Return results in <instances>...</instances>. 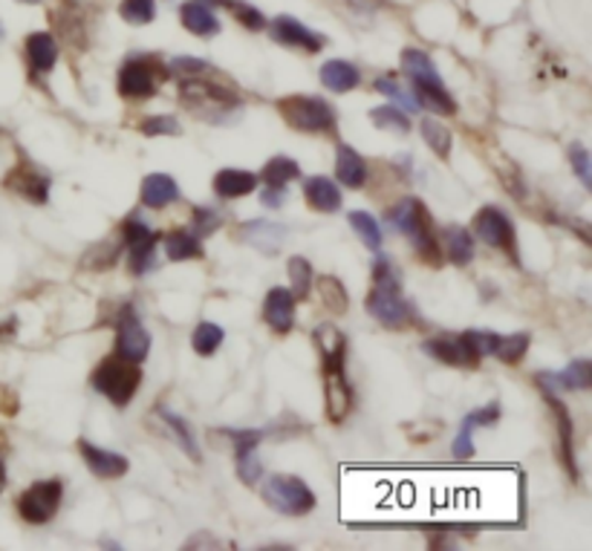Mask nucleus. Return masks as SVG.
<instances>
[{
	"label": "nucleus",
	"instance_id": "nucleus-1",
	"mask_svg": "<svg viewBox=\"0 0 592 551\" xmlns=\"http://www.w3.org/2000/svg\"><path fill=\"white\" fill-rule=\"evenodd\" d=\"M368 312L373 315L379 324L390 329H399L411 324L413 309L405 298H402V289H399V275L397 268L390 266V261L384 254L376 257L373 266V289L368 295Z\"/></svg>",
	"mask_w": 592,
	"mask_h": 551
},
{
	"label": "nucleus",
	"instance_id": "nucleus-2",
	"mask_svg": "<svg viewBox=\"0 0 592 551\" xmlns=\"http://www.w3.org/2000/svg\"><path fill=\"white\" fill-rule=\"evenodd\" d=\"M390 223L397 225L399 232L411 240L413 252L420 254L422 261L425 263L440 261V246H436L434 229H431V223H427L425 205H422L420 200L408 197V200L399 202L397 209L390 211Z\"/></svg>",
	"mask_w": 592,
	"mask_h": 551
},
{
	"label": "nucleus",
	"instance_id": "nucleus-3",
	"mask_svg": "<svg viewBox=\"0 0 592 551\" xmlns=\"http://www.w3.org/2000/svg\"><path fill=\"white\" fill-rule=\"evenodd\" d=\"M139 384H142L139 364H134V361L119 356L107 358L105 364H98V370L93 373V388L105 395V399H110L116 407L130 404V399L136 395Z\"/></svg>",
	"mask_w": 592,
	"mask_h": 551
},
{
	"label": "nucleus",
	"instance_id": "nucleus-4",
	"mask_svg": "<svg viewBox=\"0 0 592 551\" xmlns=\"http://www.w3.org/2000/svg\"><path fill=\"white\" fill-rule=\"evenodd\" d=\"M281 116L286 125L304 134H327L336 125V110H332L324 98L315 96H289L278 102Z\"/></svg>",
	"mask_w": 592,
	"mask_h": 551
},
{
	"label": "nucleus",
	"instance_id": "nucleus-5",
	"mask_svg": "<svg viewBox=\"0 0 592 551\" xmlns=\"http://www.w3.org/2000/svg\"><path fill=\"white\" fill-rule=\"evenodd\" d=\"M263 499H266L275 511L289 517H304L315 508L313 488H309L304 479L286 477V474L266 479V485H263Z\"/></svg>",
	"mask_w": 592,
	"mask_h": 551
},
{
	"label": "nucleus",
	"instance_id": "nucleus-6",
	"mask_svg": "<svg viewBox=\"0 0 592 551\" xmlns=\"http://www.w3.org/2000/svg\"><path fill=\"white\" fill-rule=\"evenodd\" d=\"M61 497H64V485L59 479H41L18 497V515L32 526H44L59 511Z\"/></svg>",
	"mask_w": 592,
	"mask_h": 551
},
{
	"label": "nucleus",
	"instance_id": "nucleus-7",
	"mask_svg": "<svg viewBox=\"0 0 592 551\" xmlns=\"http://www.w3.org/2000/svg\"><path fill=\"white\" fill-rule=\"evenodd\" d=\"M168 73L154 59H130L119 70V96L125 98H150L162 87Z\"/></svg>",
	"mask_w": 592,
	"mask_h": 551
},
{
	"label": "nucleus",
	"instance_id": "nucleus-8",
	"mask_svg": "<svg viewBox=\"0 0 592 551\" xmlns=\"http://www.w3.org/2000/svg\"><path fill=\"white\" fill-rule=\"evenodd\" d=\"M182 102L186 107H191L200 116H209V119H220L225 116V110L237 107V96L232 89H223L211 82H182Z\"/></svg>",
	"mask_w": 592,
	"mask_h": 551
},
{
	"label": "nucleus",
	"instance_id": "nucleus-9",
	"mask_svg": "<svg viewBox=\"0 0 592 551\" xmlns=\"http://www.w3.org/2000/svg\"><path fill=\"white\" fill-rule=\"evenodd\" d=\"M150 350L148 329L142 327V320L136 315L134 306H125L116 320V356L128 358L134 364H142Z\"/></svg>",
	"mask_w": 592,
	"mask_h": 551
},
{
	"label": "nucleus",
	"instance_id": "nucleus-10",
	"mask_svg": "<svg viewBox=\"0 0 592 551\" xmlns=\"http://www.w3.org/2000/svg\"><path fill=\"white\" fill-rule=\"evenodd\" d=\"M125 246H128V263L134 275H145L154 266L157 257V234L139 220H130L125 225Z\"/></svg>",
	"mask_w": 592,
	"mask_h": 551
},
{
	"label": "nucleus",
	"instance_id": "nucleus-11",
	"mask_svg": "<svg viewBox=\"0 0 592 551\" xmlns=\"http://www.w3.org/2000/svg\"><path fill=\"white\" fill-rule=\"evenodd\" d=\"M472 343L480 356H497L506 364H518L529 350V336L515 332V336H495V332H468Z\"/></svg>",
	"mask_w": 592,
	"mask_h": 551
},
{
	"label": "nucleus",
	"instance_id": "nucleus-12",
	"mask_svg": "<svg viewBox=\"0 0 592 551\" xmlns=\"http://www.w3.org/2000/svg\"><path fill=\"white\" fill-rule=\"evenodd\" d=\"M422 350L451 367H477L483 358L472 343V338H468V332L459 338H431V341L422 343Z\"/></svg>",
	"mask_w": 592,
	"mask_h": 551
},
{
	"label": "nucleus",
	"instance_id": "nucleus-13",
	"mask_svg": "<svg viewBox=\"0 0 592 551\" xmlns=\"http://www.w3.org/2000/svg\"><path fill=\"white\" fill-rule=\"evenodd\" d=\"M272 41H278L284 46H293V50H304V53H321L324 38L318 32H313L309 27L298 21V18L281 15L269 23Z\"/></svg>",
	"mask_w": 592,
	"mask_h": 551
},
{
	"label": "nucleus",
	"instance_id": "nucleus-14",
	"mask_svg": "<svg viewBox=\"0 0 592 551\" xmlns=\"http://www.w3.org/2000/svg\"><path fill=\"white\" fill-rule=\"evenodd\" d=\"M474 232L477 237L491 248H503V252L515 254V225L509 223V216L497 209H483L474 220Z\"/></svg>",
	"mask_w": 592,
	"mask_h": 551
},
{
	"label": "nucleus",
	"instance_id": "nucleus-15",
	"mask_svg": "<svg viewBox=\"0 0 592 551\" xmlns=\"http://www.w3.org/2000/svg\"><path fill=\"white\" fill-rule=\"evenodd\" d=\"M234 439V456H237V477L246 485H257L263 474V465L257 459V445H261V431H229Z\"/></svg>",
	"mask_w": 592,
	"mask_h": 551
},
{
	"label": "nucleus",
	"instance_id": "nucleus-16",
	"mask_svg": "<svg viewBox=\"0 0 592 551\" xmlns=\"http://www.w3.org/2000/svg\"><path fill=\"white\" fill-rule=\"evenodd\" d=\"M243 243H249L252 248H257L261 254H278L284 248L286 237H289V229L284 223H272V220H252L241 229Z\"/></svg>",
	"mask_w": 592,
	"mask_h": 551
},
{
	"label": "nucleus",
	"instance_id": "nucleus-17",
	"mask_svg": "<svg viewBox=\"0 0 592 551\" xmlns=\"http://www.w3.org/2000/svg\"><path fill=\"white\" fill-rule=\"evenodd\" d=\"M78 451L84 456V465L102 479H119L128 474L130 463L121 454H113V451H105V447H96L93 442L82 439L78 442Z\"/></svg>",
	"mask_w": 592,
	"mask_h": 551
},
{
	"label": "nucleus",
	"instance_id": "nucleus-18",
	"mask_svg": "<svg viewBox=\"0 0 592 551\" xmlns=\"http://www.w3.org/2000/svg\"><path fill=\"white\" fill-rule=\"evenodd\" d=\"M500 422V407L497 404H486V407L474 410V413H468L463 422V427H459L457 439H454V456H459V459H468V456H474V431L477 427H491Z\"/></svg>",
	"mask_w": 592,
	"mask_h": 551
},
{
	"label": "nucleus",
	"instance_id": "nucleus-19",
	"mask_svg": "<svg viewBox=\"0 0 592 551\" xmlns=\"http://www.w3.org/2000/svg\"><path fill=\"white\" fill-rule=\"evenodd\" d=\"M263 318L275 332H289L295 324V295L289 289H269L263 300Z\"/></svg>",
	"mask_w": 592,
	"mask_h": 551
},
{
	"label": "nucleus",
	"instance_id": "nucleus-20",
	"mask_svg": "<svg viewBox=\"0 0 592 551\" xmlns=\"http://www.w3.org/2000/svg\"><path fill=\"white\" fill-rule=\"evenodd\" d=\"M324 390H327V416L341 422L352 407V390L345 379V370H324Z\"/></svg>",
	"mask_w": 592,
	"mask_h": 551
},
{
	"label": "nucleus",
	"instance_id": "nucleus-21",
	"mask_svg": "<svg viewBox=\"0 0 592 551\" xmlns=\"http://www.w3.org/2000/svg\"><path fill=\"white\" fill-rule=\"evenodd\" d=\"M139 197L148 209H168L171 202L180 200V186L168 173H150V177H145Z\"/></svg>",
	"mask_w": 592,
	"mask_h": 551
},
{
	"label": "nucleus",
	"instance_id": "nucleus-22",
	"mask_svg": "<svg viewBox=\"0 0 592 551\" xmlns=\"http://www.w3.org/2000/svg\"><path fill=\"white\" fill-rule=\"evenodd\" d=\"M315 343H318V350H321L324 370H345L347 341L336 327L324 324V327L315 329Z\"/></svg>",
	"mask_w": 592,
	"mask_h": 551
},
{
	"label": "nucleus",
	"instance_id": "nucleus-23",
	"mask_svg": "<svg viewBox=\"0 0 592 551\" xmlns=\"http://www.w3.org/2000/svg\"><path fill=\"white\" fill-rule=\"evenodd\" d=\"M543 399L549 402V407L556 410V418H558V445H561V459L563 465H567V470L572 474V479L578 477V470H575V447H572V422H570V410H567V404L558 402L556 393L552 390H547L543 393Z\"/></svg>",
	"mask_w": 592,
	"mask_h": 551
},
{
	"label": "nucleus",
	"instance_id": "nucleus-24",
	"mask_svg": "<svg viewBox=\"0 0 592 551\" xmlns=\"http://www.w3.org/2000/svg\"><path fill=\"white\" fill-rule=\"evenodd\" d=\"M27 59H30L32 73H50L59 61V44L50 32H32L27 38Z\"/></svg>",
	"mask_w": 592,
	"mask_h": 551
},
{
	"label": "nucleus",
	"instance_id": "nucleus-25",
	"mask_svg": "<svg viewBox=\"0 0 592 551\" xmlns=\"http://www.w3.org/2000/svg\"><path fill=\"white\" fill-rule=\"evenodd\" d=\"M304 197L313 205L315 211H321V214H336L341 209V191L332 179L327 177H313L307 179V186H304Z\"/></svg>",
	"mask_w": 592,
	"mask_h": 551
},
{
	"label": "nucleus",
	"instance_id": "nucleus-26",
	"mask_svg": "<svg viewBox=\"0 0 592 551\" xmlns=\"http://www.w3.org/2000/svg\"><path fill=\"white\" fill-rule=\"evenodd\" d=\"M180 18H182V27H186L191 35L211 38L220 32L218 15H214L205 3H200V0H188V3H182Z\"/></svg>",
	"mask_w": 592,
	"mask_h": 551
},
{
	"label": "nucleus",
	"instance_id": "nucleus-27",
	"mask_svg": "<svg viewBox=\"0 0 592 551\" xmlns=\"http://www.w3.org/2000/svg\"><path fill=\"white\" fill-rule=\"evenodd\" d=\"M336 173L338 182L347 188H361L368 182V162L356 153L347 145H338L336 148Z\"/></svg>",
	"mask_w": 592,
	"mask_h": 551
},
{
	"label": "nucleus",
	"instance_id": "nucleus-28",
	"mask_svg": "<svg viewBox=\"0 0 592 551\" xmlns=\"http://www.w3.org/2000/svg\"><path fill=\"white\" fill-rule=\"evenodd\" d=\"M257 188V177L249 171H237V168H225L214 177V191L223 200H241V197L252 194Z\"/></svg>",
	"mask_w": 592,
	"mask_h": 551
},
{
	"label": "nucleus",
	"instance_id": "nucleus-29",
	"mask_svg": "<svg viewBox=\"0 0 592 551\" xmlns=\"http://www.w3.org/2000/svg\"><path fill=\"white\" fill-rule=\"evenodd\" d=\"M540 384L549 388H563V390H590L592 388V364L590 361H572L563 373H547L540 375Z\"/></svg>",
	"mask_w": 592,
	"mask_h": 551
},
{
	"label": "nucleus",
	"instance_id": "nucleus-30",
	"mask_svg": "<svg viewBox=\"0 0 592 551\" xmlns=\"http://www.w3.org/2000/svg\"><path fill=\"white\" fill-rule=\"evenodd\" d=\"M361 73L352 67L350 61H327L321 67V84L332 93H350V89L359 87Z\"/></svg>",
	"mask_w": 592,
	"mask_h": 551
},
{
	"label": "nucleus",
	"instance_id": "nucleus-31",
	"mask_svg": "<svg viewBox=\"0 0 592 551\" xmlns=\"http://www.w3.org/2000/svg\"><path fill=\"white\" fill-rule=\"evenodd\" d=\"M9 188L23 194L30 202H46L50 197V179L44 173H38L35 168H21L9 177Z\"/></svg>",
	"mask_w": 592,
	"mask_h": 551
},
{
	"label": "nucleus",
	"instance_id": "nucleus-32",
	"mask_svg": "<svg viewBox=\"0 0 592 551\" xmlns=\"http://www.w3.org/2000/svg\"><path fill=\"white\" fill-rule=\"evenodd\" d=\"M402 70L408 73L411 84H434V87L443 84V78L436 73V64L422 50H405L402 53Z\"/></svg>",
	"mask_w": 592,
	"mask_h": 551
},
{
	"label": "nucleus",
	"instance_id": "nucleus-33",
	"mask_svg": "<svg viewBox=\"0 0 592 551\" xmlns=\"http://www.w3.org/2000/svg\"><path fill=\"white\" fill-rule=\"evenodd\" d=\"M445 243H448V261L454 266H468L474 257V237L465 232L463 225L445 229Z\"/></svg>",
	"mask_w": 592,
	"mask_h": 551
},
{
	"label": "nucleus",
	"instance_id": "nucleus-34",
	"mask_svg": "<svg viewBox=\"0 0 592 551\" xmlns=\"http://www.w3.org/2000/svg\"><path fill=\"white\" fill-rule=\"evenodd\" d=\"M166 252L171 261H194V257H203V246H200V240H197L194 232L168 234Z\"/></svg>",
	"mask_w": 592,
	"mask_h": 551
},
{
	"label": "nucleus",
	"instance_id": "nucleus-35",
	"mask_svg": "<svg viewBox=\"0 0 592 551\" xmlns=\"http://www.w3.org/2000/svg\"><path fill=\"white\" fill-rule=\"evenodd\" d=\"M350 225L368 248L376 252V248L382 246V225H379V220L373 214H368V211H350Z\"/></svg>",
	"mask_w": 592,
	"mask_h": 551
},
{
	"label": "nucleus",
	"instance_id": "nucleus-36",
	"mask_svg": "<svg viewBox=\"0 0 592 551\" xmlns=\"http://www.w3.org/2000/svg\"><path fill=\"white\" fill-rule=\"evenodd\" d=\"M300 177V168L295 159L289 157H275L266 162L263 168V179H266V186L269 188H284L286 182H293V179Z\"/></svg>",
	"mask_w": 592,
	"mask_h": 551
},
{
	"label": "nucleus",
	"instance_id": "nucleus-37",
	"mask_svg": "<svg viewBox=\"0 0 592 551\" xmlns=\"http://www.w3.org/2000/svg\"><path fill=\"white\" fill-rule=\"evenodd\" d=\"M289 280H293V295L295 298H309V292H313L315 275L313 266H309L307 257H289Z\"/></svg>",
	"mask_w": 592,
	"mask_h": 551
},
{
	"label": "nucleus",
	"instance_id": "nucleus-38",
	"mask_svg": "<svg viewBox=\"0 0 592 551\" xmlns=\"http://www.w3.org/2000/svg\"><path fill=\"white\" fill-rule=\"evenodd\" d=\"M159 416H162V422H166V425L171 427L173 439L180 442L182 451H186V454L191 456V459H200V451H197V445H194V433L188 431L186 418H180L177 413H171V410H166V407L159 410Z\"/></svg>",
	"mask_w": 592,
	"mask_h": 551
},
{
	"label": "nucleus",
	"instance_id": "nucleus-39",
	"mask_svg": "<svg viewBox=\"0 0 592 551\" xmlns=\"http://www.w3.org/2000/svg\"><path fill=\"white\" fill-rule=\"evenodd\" d=\"M318 295H321L324 306H327L330 312H336V315L347 312L350 298H347V289L338 284L336 277H321V280H318Z\"/></svg>",
	"mask_w": 592,
	"mask_h": 551
},
{
	"label": "nucleus",
	"instance_id": "nucleus-40",
	"mask_svg": "<svg viewBox=\"0 0 592 551\" xmlns=\"http://www.w3.org/2000/svg\"><path fill=\"white\" fill-rule=\"evenodd\" d=\"M370 119H373L376 127L393 130V134H408L411 130V119L399 107H376V110H370Z\"/></svg>",
	"mask_w": 592,
	"mask_h": 551
},
{
	"label": "nucleus",
	"instance_id": "nucleus-41",
	"mask_svg": "<svg viewBox=\"0 0 592 551\" xmlns=\"http://www.w3.org/2000/svg\"><path fill=\"white\" fill-rule=\"evenodd\" d=\"M119 12L134 27H145L157 15V0H121Z\"/></svg>",
	"mask_w": 592,
	"mask_h": 551
},
{
	"label": "nucleus",
	"instance_id": "nucleus-42",
	"mask_svg": "<svg viewBox=\"0 0 592 551\" xmlns=\"http://www.w3.org/2000/svg\"><path fill=\"white\" fill-rule=\"evenodd\" d=\"M422 136H425V142L431 145V150H434L436 157L448 159V153H451V134H448V130H445L443 125H440V121H434V119L422 121Z\"/></svg>",
	"mask_w": 592,
	"mask_h": 551
},
{
	"label": "nucleus",
	"instance_id": "nucleus-43",
	"mask_svg": "<svg viewBox=\"0 0 592 551\" xmlns=\"http://www.w3.org/2000/svg\"><path fill=\"white\" fill-rule=\"evenodd\" d=\"M191 341H194L197 356H211V352L223 343V329H220L218 324H200V327L194 329V338H191Z\"/></svg>",
	"mask_w": 592,
	"mask_h": 551
},
{
	"label": "nucleus",
	"instance_id": "nucleus-44",
	"mask_svg": "<svg viewBox=\"0 0 592 551\" xmlns=\"http://www.w3.org/2000/svg\"><path fill=\"white\" fill-rule=\"evenodd\" d=\"M229 9L234 12V18L243 23V27H249V30H263L266 27V18L257 12L255 7H249V3H243V0H229Z\"/></svg>",
	"mask_w": 592,
	"mask_h": 551
},
{
	"label": "nucleus",
	"instance_id": "nucleus-45",
	"mask_svg": "<svg viewBox=\"0 0 592 551\" xmlns=\"http://www.w3.org/2000/svg\"><path fill=\"white\" fill-rule=\"evenodd\" d=\"M376 89H379V93H384V96L388 98H393V102H397V105H402V107H408V110H416V98L411 96V93H405V89L399 87L397 82H393V78H379V82H376Z\"/></svg>",
	"mask_w": 592,
	"mask_h": 551
},
{
	"label": "nucleus",
	"instance_id": "nucleus-46",
	"mask_svg": "<svg viewBox=\"0 0 592 551\" xmlns=\"http://www.w3.org/2000/svg\"><path fill=\"white\" fill-rule=\"evenodd\" d=\"M590 150L584 148V145H572L570 148V165L572 171L578 173V179L584 182V188H592V173H590Z\"/></svg>",
	"mask_w": 592,
	"mask_h": 551
},
{
	"label": "nucleus",
	"instance_id": "nucleus-47",
	"mask_svg": "<svg viewBox=\"0 0 592 551\" xmlns=\"http://www.w3.org/2000/svg\"><path fill=\"white\" fill-rule=\"evenodd\" d=\"M142 134L145 136H177L180 134V121L173 116H150V119L142 121Z\"/></svg>",
	"mask_w": 592,
	"mask_h": 551
},
{
	"label": "nucleus",
	"instance_id": "nucleus-48",
	"mask_svg": "<svg viewBox=\"0 0 592 551\" xmlns=\"http://www.w3.org/2000/svg\"><path fill=\"white\" fill-rule=\"evenodd\" d=\"M220 225H223V216L214 209H194V234L205 237V234H211Z\"/></svg>",
	"mask_w": 592,
	"mask_h": 551
},
{
	"label": "nucleus",
	"instance_id": "nucleus-49",
	"mask_svg": "<svg viewBox=\"0 0 592 551\" xmlns=\"http://www.w3.org/2000/svg\"><path fill=\"white\" fill-rule=\"evenodd\" d=\"M171 70L173 73H180V75H194V78H200V75H205L209 73V64H205V61H200V59H186V55H182V59H173L171 61Z\"/></svg>",
	"mask_w": 592,
	"mask_h": 551
},
{
	"label": "nucleus",
	"instance_id": "nucleus-50",
	"mask_svg": "<svg viewBox=\"0 0 592 551\" xmlns=\"http://www.w3.org/2000/svg\"><path fill=\"white\" fill-rule=\"evenodd\" d=\"M281 202H284V188H269L263 191V205H269V209H278Z\"/></svg>",
	"mask_w": 592,
	"mask_h": 551
},
{
	"label": "nucleus",
	"instance_id": "nucleus-51",
	"mask_svg": "<svg viewBox=\"0 0 592 551\" xmlns=\"http://www.w3.org/2000/svg\"><path fill=\"white\" fill-rule=\"evenodd\" d=\"M7 488V465H3V456H0V491Z\"/></svg>",
	"mask_w": 592,
	"mask_h": 551
},
{
	"label": "nucleus",
	"instance_id": "nucleus-52",
	"mask_svg": "<svg viewBox=\"0 0 592 551\" xmlns=\"http://www.w3.org/2000/svg\"><path fill=\"white\" fill-rule=\"evenodd\" d=\"M18 3H27V7H35V3H41V0H18Z\"/></svg>",
	"mask_w": 592,
	"mask_h": 551
}]
</instances>
